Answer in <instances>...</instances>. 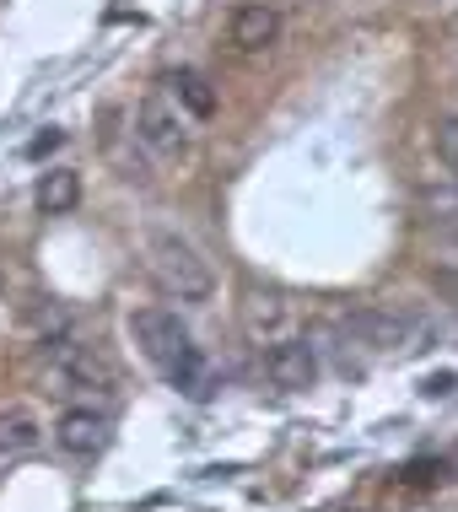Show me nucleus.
Returning <instances> with one entry per match:
<instances>
[{"label":"nucleus","mask_w":458,"mask_h":512,"mask_svg":"<svg viewBox=\"0 0 458 512\" xmlns=\"http://www.w3.org/2000/svg\"><path fill=\"white\" fill-rule=\"evenodd\" d=\"M146 259H151V275L162 281V292H168V297H178V302H211L216 275H211V265H205L200 254H194L189 238L157 227L146 238Z\"/></svg>","instance_id":"1"},{"label":"nucleus","mask_w":458,"mask_h":512,"mask_svg":"<svg viewBox=\"0 0 458 512\" xmlns=\"http://www.w3.org/2000/svg\"><path fill=\"white\" fill-rule=\"evenodd\" d=\"M44 372L76 394H114V367L76 340H60V335L44 340Z\"/></svg>","instance_id":"2"},{"label":"nucleus","mask_w":458,"mask_h":512,"mask_svg":"<svg viewBox=\"0 0 458 512\" xmlns=\"http://www.w3.org/2000/svg\"><path fill=\"white\" fill-rule=\"evenodd\" d=\"M130 340L141 345V356L151 367L168 372V362L189 345V329L173 308H141V313H130Z\"/></svg>","instance_id":"3"},{"label":"nucleus","mask_w":458,"mask_h":512,"mask_svg":"<svg viewBox=\"0 0 458 512\" xmlns=\"http://www.w3.org/2000/svg\"><path fill=\"white\" fill-rule=\"evenodd\" d=\"M265 378L275 383V389H286V394L313 389V378H318V356H313V345H308V340H297V335L270 340V351H265Z\"/></svg>","instance_id":"4"},{"label":"nucleus","mask_w":458,"mask_h":512,"mask_svg":"<svg viewBox=\"0 0 458 512\" xmlns=\"http://www.w3.org/2000/svg\"><path fill=\"white\" fill-rule=\"evenodd\" d=\"M135 135H141L151 151H162V157H178V151H184V141H189L184 119H178V103L162 98V92L141 98V108H135Z\"/></svg>","instance_id":"5"},{"label":"nucleus","mask_w":458,"mask_h":512,"mask_svg":"<svg viewBox=\"0 0 458 512\" xmlns=\"http://www.w3.org/2000/svg\"><path fill=\"white\" fill-rule=\"evenodd\" d=\"M54 442L76 459H92V453L108 448V415H97L92 405H76V410H60L54 421Z\"/></svg>","instance_id":"6"},{"label":"nucleus","mask_w":458,"mask_h":512,"mask_svg":"<svg viewBox=\"0 0 458 512\" xmlns=\"http://www.w3.org/2000/svg\"><path fill=\"white\" fill-rule=\"evenodd\" d=\"M351 329L372 345V351H410V340H415V318L394 313V308H362L351 318Z\"/></svg>","instance_id":"7"},{"label":"nucleus","mask_w":458,"mask_h":512,"mask_svg":"<svg viewBox=\"0 0 458 512\" xmlns=\"http://www.w3.org/2000/svg\"><path fill=\"white\" fill-rule=\"evenodd\" d=\"M286 324H291V302L286 297H275V292H248L243 297V329L254 340H281L286 335Z\"/></svg>","instance_id":"8"},{"label":"nucleus","mask_w":458,"mask_h":512,"mask_svg":"<svg viewBox=\"0 0 458 512\" xmlns=\"http://www.w3.org/2000/svg\"><path fill=\"white\" fill-rule=\"evenodd\" d=\"M275 38H281V11L275 6H238V17H232V44L243 54H265Z\"/></svg>","instance_id":"9"},{"label":"nucleus","mask_w":458,"mask_h":512,"mask_svg":"<svg viewBox=\"0 0 458 512\" xmlns=\"http://www.w3.org/2000/svg\"><path fill=\"white\" fill-rule=\"evenodd\" d=\"M168 383H173V389L184 394V399H211V389H216V372H211V356H205L200 345L189 340L184 351H178L173 362H168Z\"/></svg>","instance_id":"10"},{"label":"nucleus","mask_w":458,"mask_h":512,"mask_svg":"<svg viewBox=\"0 0 458 512\" xmlns=\"http://www.w3.org/2000/svg\"><path fill=\"white\" fill-rule=\"evenodd\" d=\"M33 200H38V211H44V216L76 211V200H81V173H76V168H49L44 178H38Z\"/></svg>","instance_id":"11"},{"label":"nucleus","mask_w":458,"mask_h":512,"mask_svg":"<svg viewBox=\"0 0 458 512\" xmlns=\"http://www.w3.org/2000/svg\"><path fill=\"white\" fill-rule=\"evenodd\" d=\"M38 442H44V426H38V415H33V410H22V405L0 410V459L33 453Z\"/></svg>","instance_id":"12"},{"label":"nucleus","mask_w":458,"mask_h":512,"mask_svg":"<svg viewBox=\"0 0 458 512\" xmlns=\"http://www.w3.org/2000/svg\"><path fill=\"white\" fill-rule=\"evenodd\" d=\"M168 87H173V103L184 108L189 119H211V114H216V87H211L200 71H178Z\"/></svg>","instance_id":"13"},{"label":"nucleus","mask_w":458,"mask_h":512,"mask_svg":"<svg viewBox=\"0 0 458 512\" xmlns=\"http://www.w3.org/2000/svg\"><path fill=\"white\" fill-rule=\"evenodd\" d=\"M432 141H437V157L448 162V168H458V114H448V119H437Z\"/></svg>","instance_id":"14"},{"label":"nucleus","mask_w":458,"mask_h":512,"mask_svg":"<svg viewBox=\"0 0 458 512\" xmlns=\"http://www.w3.org/2000/svg\"><path fill=\"white\" fill-rule=\"evenodd\" d=\"M432 480H442V464H432V459H415L405 469V486H432Z\"/></svg>","instance_id":"15"},{"label":"nucleus","mask_w":458,"mask_h":512,"mask_svg":"<svg viewBox=\"0 0 458 512\" xmlns=\"http://www.w3.org/2000/svg\"><path fill=\"white\" fill-rule=\"evenodd\" d=\"M453 383H458L453 372H437V378H426V383H421V394H426V399H448V394H453Z\"/></svg>","instance_id":"16"},{"label":"nucleus","mask_w":458,"mask_h":512,"mask_svg":"<svg viewBox=\"0 0 458 512\" xmlns=\"http://www.w3.org/2000/svg\"><path fill=\"white\" fill-rule=\"evenodd\" d=\"M60 141H65L60 130H44V135H33V146H27V157H49V151L60 146Z\"/></svg>","instance_id":"17"}]
</instances>
